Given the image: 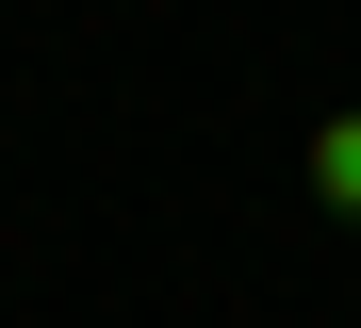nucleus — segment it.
<instances>
[{
  "label": "nucleus",
  "instance_id": "obj_1",
  "mask_svg": "<svg viewBox=\"0 0 361 328\" xmlns=\"http://www.w3.org/2000/svg\"><path fill=\"white\" fill-rule=\"evenodd\" d=\"M295 181H312V214H329V230H361V99H345V115H312Z\"/></svg>",
  "mask_w": 361,
  "mask_h": 328
}]
</instances>
